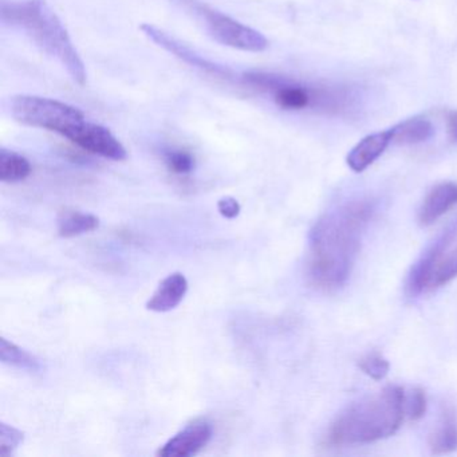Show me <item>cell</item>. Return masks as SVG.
I'll use <instances>...</instances> for the list:
<instances>
[{
	"label": "cell",
	"instance_id": "1",
	"mask_svg": "<svg viewBox=\"0 0 457 457\" xmlns=\"http://www.w3.org/2000/svg\"><path fill=\"white\" fill-rule=\"evenodd\" d=\"M374 211L369 200H352L326 213L315 224L307 264L310 282L315 287L336 291L347 282Z\"/></svg>",
	"mask_w": 457,
	"mask_h": 457
},
{
	"label": "cell",
	"instance_id": "2",
	"mask_svg": "<svg viewBox=\"0 0 457 457\" xmlns=\"http://www.w3.org/2000/svg\"><path fill=\"white\" fill-rule=\"evenodd\" d=\"M0 18L4 26L23 31L42 52L57 60L74 82L87 84L84 61L46 0H2Z\"/></svg>",
	"mask_w": 457,
	"mask_h": 457
},
{
	"label": "cell",
	"instance_id": "3",
	"mask_svg": "<svg viewBox=\"0 0 457 457\" xmlns=\"http://www.w3.org/2000/svg\"><path fill=\"white\" fill-rule=\"evenodd\" d=\"M405 390L384 387L345 409L328 429L333 445H361L390 437L397 432L405 417Z\"/></svg>",
	"mask_w": 457,
	"mask_h": 457
},
{
	"label": "cell",
	"instance_id": "4",
	"mask_svg": "<svg viewBox=\"0 0 457 457\" xmlns=\"http://www.w3.org/2000/svg\"><path fill=\"white\" fill-rule=\"evenodd\" d=\"M243 82L253 89L271 97L283 111H314L320 113H349L357 103L354 90L344 85L304 84L290 77L251 71L243 76Z\"/></svg>",
	"mask_w": 457,
	"mask_h": 457
},
{
	"label": "cell",
	"instance_id": "5",
	"mask_svg": "<svg viewBox=\"0 0 457 457\" xmlns=\"http://www.w3.org/2000/svg\"><path fill=\"white\" fill-rule=\"evenodd\" d=\"M12 116L20 124L57 133L73 144L90 121L76 106L39 96L12 98Z\"/></svg>",
	"mask_w": 457,
	"mask_h": 457
},
{
	"label": "cell",
	"instance_id": "6",
	"mask_svg": "<svg viewBox=\"0 0 457 457\" xmlns=\"http://www.w3.org/2000/svg\"><path fill=\"white\" fill-rule=\"evenodd\" d=\"M211 37L219 44L248 53H262L269 47V41L255 29L208 7H199Z\"/></svg>",
	"mask_w": 457,
	"mask_h": 457
},
{
	"label": "cell",
	"instance_id": "7",
	"mask_svg": "<svg viewBox=\"0 0 457 457\" xmlns=\"http://www.w3.org/2000/svg\"><path fill=\"white\" fill-rule=\"evenodd\" d=\"M140 30L143 31L144 36L148 37L157 46L175 55L176 58L183 61V62L188 63L192 68L199 69V71L211 74L213 77H219V79H231L232 71L229 69L211 62L210 60L202 57L199 53L195 52L188 45L179 41L178 38L165 33L162 29L156 28V26L151 25V23H144V25L140 26Z\"/></svg>",
	"mask_w": 457,
	"mask_h": 457
},
{
	"label": "cell",
	"instance_id": "8",
	"mask_svg": "<svg viewBox=\"0 0 457 457\" xmlns=\"http://www.w3.org/2000/svg\"><path fill=\"white\" fill-rule=\"evenodd\" d=\"M212 425L205 420H195L176 433L164 445L160 446L157 456L189 457L199 453L212 438Z\"/></svg>",
	"mask_w": 457,
	"mask_h": 457
},
{
	"label": "cell",
	"instance_id": "9",
	"mask_svg": "<svg viewBox=\"0 0 457 457\" xmlns=\"http://www.w3.org/2000/svg\"><path fill=\"white\" fill-rule=\"evenodd\" d=\"M74 145L81 148L87 154L112 162H124L128 159V152L121 141L103 125L89 121L81 135L77 138Z\"/></svg>",
	"mask_w": 457,
	"mask_h": 457
},
{
	"label": "cell",
	"instance_id": "10",
	"mask_svg": "<svg viewBox=\"0 0 457 457\" xmlns=\"http://www.w3.org/2000/svg\"><path fill=\"white\" fill-rule=\"evenodd\" d=\"M456 232L457 221L453 224V227L446 229V231L436 240V243H433L432 247L428 248L427 253L422 255V258L414 264L411 275H409L408 278V286H406L411 295H417V294H421L422 291L428 290L430 275H432L433 270L437 266L441 258L445 255L446 248L451 245L452 239H453Z\"/></svg>",
	"mask_w": 457,
	"mask_h": 457
},
{
	"label": "cell",
	"instance_id": "11",
	"mask_svg": "<svg viewBox=\"0 0 457 457\" xmlns=\"http://www.w3.org/2000/svg\"><path fill=\"white\" fill-rule=\"evenodd\" d=\"M390 144H392L390 129L366 136L347 154V165L353 172H363L384 154Z\"/></svg>",
	"mask_w": 457,
	"mask_h": 457
},
{
	"label": "cell",
	"instance_id": "12",
	"mask_svg": "<svg viewBox=\"0 0 457 457\" xmlns=\"http://www.w3.org/2000/svg\"><path fill=\"white\" fill-rule=\"evenodd\" d=\"M457 205V184L452 181L438 184L430 189L419 210V223L432 226L441 216Z\"/></svg>",
	"mask_w": 457,
	"mask_h": 457
},
{
	"label": "cell",
	"instance_id": "13",
	"mask_svg": "<svg viewBox=\"0 0 457 457\" xmlns=\"http://www.w3.org/2000/svg\"><path fill=\"white\" fill-rule=\"evenodd\" d=\"M188 291V280L181 272L168 275L146 303V309L154 312H168L176 309Z\"/></svg>",
	"mask_w": 457,
	"mask_h": 457
},
{
	"label": "cell",
	"instance_id": "14",
	"mask_svg": "<svg viewBox=\"0 0 457 457\" xmlns=\"http://www.w3.org/2000/svg\"><path fill=\"white\" fill-rule=\"evenodd\" d=\"M432 453L445 454L457 449V414L452 406H444L436 429L429 437Z\"/></svg>",
	"mask_w": 457,
	"mask_h": 457
},
{
	"label": "cell",
	"instance_id": "15",
	"mask_svg": "<svg viewBox=\"0 0 457 457\" xmlns=\"http://www.w3.org/2000/svg\"><path fill=\"white\" fill-rule=\"evenodd\" d=\"M392 144L397 145H417L427 143L435 135V127L430 120L424 116H414L398 122L390 128Z\"/></svg>",
	"mask_w": 457,
	"mask_h": 457
},
{
	"label": "cell",
	"instance_id": "16",
	"mask_svg": "<svg viewBox=\"0 0 457 457\" xmlns=\"http://www.w3.org/2000/svg\"><path fill=\"white\" fill-rule=\"evenodd\" d=\"M0 360L6 365L29 373H41L44 370L39 358L6 338L0 339Z\"/></svg>",
	"mask_w": 457,
	"mask_h": 457
},
{
	"label": "cell",
	"instance_id": "17",
	"mask_svg": "<svg viewBox=\"0 0 457 457\" xmlns=\"http://www.w3.org/2000/svg\"><path fill=\"white\" fill-rule=\"evenodd\" d=\"M30 162L22 154L10 149H0V180L14 184L26 180L31 175Z\"/></svg>",
	"mask_w": 457,
	"mask_h": 457
},
{
	"label": "cell",
	"instance_id": "18",
	"mask_svg": "<svg viewBox=\"0 0 457 457\" xmlns=\"http://www.w3.org/2000/svg\"><path fill=\"white\" fill-rule=\"evenodd\" d=\"M100 227V219L92 213L69 211L63 213L58 221V234L62 237H74L89 234Z\"/></svg>",
	"mask_w": 457,
	"mask_h": 457
},
{
	"label": "cell",
	"instance_id": "19",
	"mask_svg": "<svg viewBox=\"0 0 457 457\" xmlns=\"http://www.w3.org/2000/svg\"><path fill=\"white\" fill-rule=\"evenodd\" d=\"M457 277V247L445 253L430 275L428 290L446 285Z\"/></svg>",
	"mask_w": 457,
	"mask_h": 457
},
{
	"label": "cell",
	"instance_id": "20",
	"mask_svg": "<svg viewBox=\"0 0 457 457\" xmlns=\"http://www.w3.org/2000/svg\"><path fill=\"white\" fill-rule=\"evenodd\" d=\"M164 162L175 175H188L195 170L194 156L183 149H168L164 152Z\"/></svg>",
	"mask_w": 457,
	"mask_h": 457
},
{
	"label": "cell",
	"instance_id": "21",
	"mask_svg": "<svg viewBox=\"0 0 457 457\" xmlns=\"http://www.w3.org/2000/svg\"><path fill=\"white\" fill-rule=\"evenodd\" d=\"M23 438L25 435L20 429L6 422H0V456H12L18 446L23 443Z\"/></svg>",
	"mask_w": 457,
	"mask_h": 457
},
{
	"label": "cell",
	"instance_id": "22",
	"mask_svg": "<svg viewBox=\"0 0 457 457\" xmlns=\"http://www.w3.org/2000/svg\"><path fill=\"white\" fill-rule=\"evenodd\" d=\"M361 370L373 379H382L389 373L390 365L386 358L382 357L378 353H370L361 358L358 362Z\"/></svg>",
	"mask_w": 457,
	"mask_h": 457
},
{
	"label": "cell",
	"instance_id": "23",
	"mask_svg": "<svg viewBox=\"0 0 457 457\" xmlns=\"http://www.w3.org/2000/svg\"><path fill=\"white\" fill-rule=\"evenodd\" d=\"M403 406H405V417L409 420L417 421L421 419L427 411V395L424 390L413 387L408 395L405 393Z\"/></svg>",
	"mask_w": 457,
	"mask_h": 457
},
{
	"label": "cell",
	"instance_id": "24",
	"mask_svg": "<svg viewBox=\"0 0 457 457\" xmlns=\"http://www.w3.org/2000/svg\"><path fill=\"white\" fill-rule=\"evenodd\" d=\"M218 210L223 218L235 219L239 216L242 207H240L239 202H237V199H234V197L227 196L219 200Z\"/></svg>",
	"mask_w": 457,
	"mask_h": 457
},
{
	"label": "cell",
	"instance_id": "25",
	"mask_svg": "<svg viewBox=\"0 0 457 457\" xmlns=\"http://www.w3.org/2000/svg\"><path fill=\"white\" fill-rule=\"evenodd\" d=\"M446 129L451 144L457 145V111H449L446 113Z\"/></svg>",
	"mask_w": 457,
	"mask_h": 457
}]
</instances>
